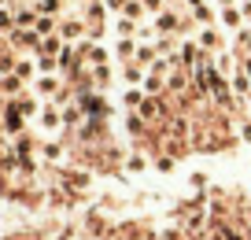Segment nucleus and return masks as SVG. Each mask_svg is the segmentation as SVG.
Instances as JSON below:
<instances>
[{"label":"nucleus","instance_id":"1","mask_svg":"<svg viewBox=\"0 0 251 240\" xmlns=\"http://www.w3.org/2000/svg\"><path fill=\"white\" fill-rule=\"evenodd\" d=\"M196 45L203 48L207 55H218V52H226V33H222V26H218V23H211V26H200V30H196Z\"/></svg>","mask_w":251,"mask_h":240},{"label":"nucleus","instance_id":"2","mask_svg":"<svg viewBox=\"0 0 251 240\" xmlns=\"http://www.w3.org/2000/svg\"><path fill=\"white\" fill-rule=\"evenodd\" d=\"M33 122L41 126V133L55 137V133L63 130V111H59V104H55V100H45V104H41V111H37V118H33Z\"/></svg>","mask_w":251,"mask_h":240},{"label":"nucleus","instance_id":"3","mask_svg":"<svg viewBox=\"0 0 251 240\" xmlns=\"http://www.w3.org/2000/svg\"><path fill=\"white\" fill-rule=\"evenodd\" d=\"M55 33L63 37V45H78V41H85V33H89V26H85V19H63V23H55Z\"/></svg>","mask_w":251,"mask_h":240},{"label":"nucleus","instance_id":"4","mask_svg":"<svg viewBox=\"0 0 251 240\" xmlns=\"http://www.w3.org/2000/svg\"><path fill=\"white\" fill-rule=\"evenodd\" d=\"M63 93V74H37L33 78V96L41 100H55Z\"/></svg>","mask_w":251,"mask_h":240},{"label":"nucleus","instance_id":"5","mask_svg":"<svg viewBox=\"0 0 251 240\" xmlns=\"http://www.w3.org/2000/svg\"><path fill=\"white\" fill-rule=\"evenodd\" d=\"M151 26H155V33H163V37H170V33H181L185 26H181V19L174 15L170 8H163L159 15H151Z\"/></svg>","mask_w":251,"mask_h":240},{"label":"nucleus","instance_id":"6","mask_svg":"<svg viewBox=\"0 0 251 240\" xmlns=\"http://www.w3.org/2000/svg\"><path fill=\"white\" fill-rule=\"evenodd\" d=\"M0 130L8 133V137H15V133H23V130H26V118L19 115L15 104H8V107H4V115H0Z\"/></svg>","mask_w":251,"mask_h":240},{"label":"nucleus","instance_id":"7","mask_svg":"<svg viewBox=\"0 0 251 240\" xmlns=\"http://www.w3.org/2000/svg\"><path fill=\"white\" fill-rule=\"evenodd\" d=\"M137 48H141V41H137V37H118L111 55H115V63H133L137 59Z\"/></svg>","mask_w":251,"mask_h":240},{"label":"nucleus","instance_id":"8","mask_svg":"<svg viewBox=\"0 0 251 240\" xmlns=\"http://www.w3.org/2000/svg\"><path fill=\"white\" fill-rule=\"evenodd\" d=\"M11 15H15L19 30H33V23H37V8L33 4H19V8H11Z\"/></svg>","mask_w":251,"mask_h":240},{"label":"nucleus","instance_id":"9","mask_svg":"<svg viewBox=\"0 0 251 240\" xmlns=\"http://www.w3.org/2000/svg\"><path fill=\"white\" fill-rule=\"evenodd\" d=\"M15 78H23V81H33V78L41 74L37 70V55H26V59H15V70H11Z\"/></svg>","mask_w":251,"mask_h":240},{"label":"nucleus","instance_id":"10","mask_svg":"<svg viewBox=\"0 0 251 240\" xmlns=\"http://www.w3.org/2000/svg\"><path fill=\"white\" fill-rule=\"evenodd\" d=\"M37 100H41V96H26V93H19L11 104L19 107V115H23V118H37V111H41V104H37Z\"/></svg>","mask_w":251,"mask_h":240},{"label":"nucleus","instance_id":"11","mask_svg":"<svg viewBox=\"0 0 251 240\" xmlns=\"http://www.w3.org/2000/svg\"><path fill=\"white\" fill-rule=\"evenodd\" d=\"M63 37L59 33H48V37H41V45H37V55H52V59H59V52H63Z\"/></svg>","mask_w":251,"mask_h":240},{"label":"nucleus","instance_id":"12","mask_svg":"<svg viewBox=\"0 0 251 240\" xmlns=\"http://www.w3.org/2000/svg\"><path fill=\"white\" fill-rule=\"evenodd\" d=\"M229 85H233L236 96H251V78H248V70H244V67H236L233 74H229Z\"/></svg>","mask_w":251,"mask_h":240},{"label":"nucleus","instance_id":"13","mask_svg":"<svg viewBox=\"0 0 251 240\" xmlns=\"http://www.w3.org/2000/svg\"><path fill=\"white\" fill-rule=\"evenodd\" d=\"M144 89L141 85H126L122 89V104H126V111H141V104H144Z\"/></svg>","mask_w":251,"mask_h":240},{"label":"nucleus","instance_id":"14","mask_svg":"<svg viewBox=\"0 0 251 240\" xmlns=\"http://www.w3.org/2000/svg\"><path fill=\"white\" fill-rule=\"evenodd\" d=\"M218 23L226 26V30H236V26L244 23V15H240V8H236V4H229V8H218Z\"/></svg>","mask_w":251,"mask_h":240},{"label":"nucleus","instance_id":"15","mask_svg":"<svg viewBox=\"0 0 251 240\" xmlns=\"http://www.w3.org/2000/svg\"><path fill=\"white\" fill-rule=\"evenodd\" d=\"M141 89H144L148 96H159V93L166 89V78L155 74V70H148V74H144V81H141Z\"/></svg>","mask_w":251,"mask_h":240},{"label":"nucleus","instance_id":"16","mask_svg":"<svg viewBox=\"0 0 251 240\" xmlns=\"http://www.w3.org/2000/svg\"><path fill=\"white\" fill-rule=\"evenodd\" d=\"M144 74H148V70H144L141 63H122V81L126 85H141Z\"/></svg>","mask_w":251,"mask_h":240},{"label":"nucleus","instance_id":"17","mask_svg":"<svg viewBox=\"0 0 251 240\" xmlns=\"http://www.w3.org/2000/svg\"><path fill=\"white\" fill-rule=\"evenodd\" d=\"M37 152H41V159H48V163H59V159H63V144H59V140H52V137H48Z\"/></svg>","mask_w":251,"mask_h":240},{"label":"nucleus","instance_id":"18","mask_svg":"<svg viewBox=\"0 0 251 240\" xmlns=\"http://www.w3.org/2000/svg\"><path fill=\"white\" fill-rule=\"evenodd\" d=\"M122 15H126V19H133V23H144V19H148V11H144V4H141V0H126Z\"/></svg>","mask_w":251,"mask_h":240},{"label":"nucleus","instance_id":"19","mask_svg":"<svg viewBox=\"0 0 251 240\" xmlns=\"http://www.w3.org/2000/svg\"><path fill=\"white\" fill-rule=\"evenodd\" d=\"M33 8H37V15H59L63 11V0H30Z\"/></svg>","mask_w":251,"mask_h":240},{"label":"nucleus","instance_id":"20","mask_svg":"<svg viewBox=\"0 0 251 240\" xmlns=\"http://www.w3.org/2000/svg\"><path fill=\"white\" fill-rule=\"evenodd\" d=\"M11 30H15V15H11V8H0V37H8Z\"/></svg>","mask_w":251,"mask_h":240},{"label":"nucleus","instance_id":"21","mask_svg":"<svg viewBox=\"0 0 251 240\" xmlns=\"http://www.w3.org/2000/svg\"><path fill=\"white\" fill-rule=\"evenodd\" d=\"M144 4V11H148V15H159V11L166 8V0H141Z\"/></svg>","mask_w":251,"mask_h":240},{"label":"nucleus","instance_id":"22","mask_svg":"<svg viewBox=\"0 0 251 240\" xmlns=\"http://www.w3.org/2000/svg\"><path fill=\"white\" fill-rule=\"evenodd\" d=\"M103 8H107V11H118V15H122V8H126V0H103Z\"/></svg>","mask_w":251,"mask_h":240},{"label":"nucleus","instance_id":"23","mask_svg":"<svg viewBox=\"0 0 251 240\" xmlns=\"http://www.w3.org/2000/svg\"><path fill=\"white\" fill-rule=\"evenodd\" d=\"M240 15H244V23H251V0H240Z\"/></svg>","mask_w":251,"mask_h":240},{"label":"nucleus","instance_id":"24","mask_svg":"<svg viewBox=\"0 0 251 240\" xmlns=\"http://www.w3.org/2000/svg\"><path fill=\"white\" fill-rule=\"evenodd\" d=\"M214 4H218V8H229V4H236V0H214Z\"/></svg>","mask_w":251,"mask_h":240},{"label":"nucleus","instance_id":"25","mask_svg":"<svg viewBox=\"0 0 251 240\" xmlns=\"http://www.w3.org/2000/svg\"><path fill=\"white\" fill-rule=\"evenodd\" d=\"M244 70H248V78H251V55H248V59H244Z\"/></svg>","mask_w":251,"mask_h":240},{"label":"nucleus","instance_id":"26","mask_svg":"<svg viewBox=\"0 0 251 240\" xmlns=\"http://www.w3.org/2000/svg\"><path fill=\"white\" fill-rule=\"evenodd\" d=\"M11 4H15V0H11Z\"/></svg>","mask_w":251,"mask_h":240}]
</instances>
